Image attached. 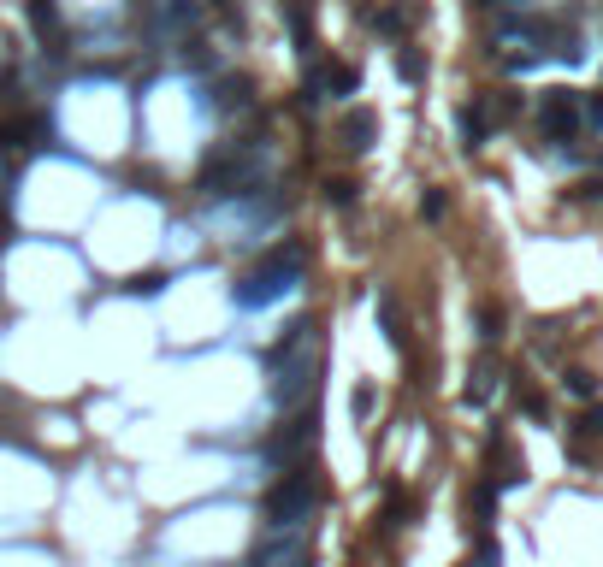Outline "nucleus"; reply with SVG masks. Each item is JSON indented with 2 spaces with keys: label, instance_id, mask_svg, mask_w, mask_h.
Returning <instances> with one entry per match:
<instances>
[{
  "label": "nucleus",
  "instance_id": "obj_19",
  "mask_svg": "<svg viewBox=\"0 0 603 567\" xmlns=\"http://www.w3.org/2000/svg\"><path fill=\"white\" fill-rule=\"evenodd\" d=\"M326 201H332V207H349V201H355V184H343V178L326 184Z\"/></svg>",
  "mask_w": 603,
  "mask_h": 567
},
{
  "label": "nucleus",
  "instance_id": "obj_2",
  "mask_svg": "<svg viewBox=\"0 0 603 567\" xmlns=\"http://www.w3.org/2000/svg\"><path fill=\"white\" fill-rule=\"evenodd\" d=\"M586 125V101L580 95H568V89H550L544 101H538V130L550 136V142H574Z\"/></svg>",
  "mask_w": 603,
  "mask_h": 567
},
{
  "label": "nucleus",
  "instance_id": "obj_22",
  "mask_svg": "<svg viewBox=\"0 0 603 567\" xmlns=\"http://www.w3.org/2000/svg\"><path fill=\"white\" fill-rule=\"evenodd\" d=\"M586 125H603V95H592V101H586Z\"/></svg>",
  "mask_w": 603,
  "mask_h": 567
},
{
  "label": "nucleus",
  "instance_id": "obj_1",
  "mask_svg": "<svg viewBox=\"0 0 603 567\" xmlns=\"http://www.w3.org/2000/svg\"><path fill=\"white\" fill-rule=\"evenodd\" d=\"M302 260H308L302 249H272L267 260H261V266H255L243 284H237V302H243V308H261V302H272L278 290H290V278L302 272Z\"/></svg>",
  "mask_w": 603,
  "mask_h": 567
},
{
  "label": "nucleus",
  "instance_id": "obj_5",
  "mask_svg": "<svg viewBox=\"0 0 603 567\" xmlns=\"http://www.w3.org/2000/svg\"><path fill=\"white\" fill-rule=\"evenodd\" d=\"M243 178H249V154H219V160L201 172V189H207V195H231Z\"/></svg>",
  "mask_w": 603,
  "mask_h": 567
},
{
  "label": "nucleus",
  "instance_id": "obj_13",
  "mask_svg": "<svg viewBox=\"0 0 603 567\" xmlns=\"http://www.w3.org/2000/svg\"><path fill=\"white\" fill-rule=\"evenodd\" d=\"M515 402H521V414H533V420H544V414H550L544 390H533V384H515Z\"/></svg>",
  "mask_w": 603,
  "mask_h": 567
},
{
  "label": "nucleus",
  "instance_id": "obj_18",
  "mask_svg": "<svg viewBox=\"0 0 603 567\" xmlns=\"http://www.w3.org/2000/svg\"><path fill=\"white\" fill-rule=\"evenodd\" d=\"M574 432H586V438H592V432H598V438H603V402H592V408H586V414H580V426H574Z\"/></svg>",
  "mask_w": 603,
  "mask_h": 567
},
{
  "label": "nucleus",
  "instance_id": "obj_3",
  "mask_svg": "<svg viewBox=\"0 0 603 567\" xmlns=\"http://www.w3.org/2000/svg\"><path fill=\"white\" fill-rule=\"evenodd\" d=\"M314 508V479L308 473H290L272 485V520H302Z\"/></svg>",
  "mask_w": 603,
  "mask_h": 567
},
{
  "label": "nucleus",
  "instance_id": "obj_7",
  "mask_svg": "<svg viewBox=\"0 0 603 567\" xmlns=\"http://www.w3.org/2000/svg\"><path fill=\"white\" fill-rule=\"evenodd\" d=\"M491 520H497V485H491V479H479V485H473V526H479V532H491Z\"/></svg>",
  "mask_w": 603,
  "mask_h": 567
},
{
  "label": "nucleus",
  "instance_id": "obj_4",
  "mask_svg": "<svg viewBox=\"0 0 603 567\" xmlns=\"http://www.w3.org/2000/svg\"><path fill=\"white\" fill-rule=\"evenodd\" d=\"M355 89H361V71H355V65L320 60L308 71V95H355Z\"/></svg>",
  "mask_w": 603,
  "mask_h": 567
},
{
  "label": "nucleus",
  "instance_id": "obj_17",
  "mask_svg": "<svg viewBox=\"0 0 603 567\" xmlns=\"http://www.w3.org/2000/svg\"><path fill=\"white\" fill-rule=\"evenodd\" d=\"M444 207H450L444 189H426V195H420V213H426V219H444Z\"/></svg>",
  "mask_w": 603,
  "mask_h": 567
},
{
  "label": "nucleus",
  "instance_id": "obj_16",
  "mask_svg": "<svg viewBox=\"0 0 603 567\" xmlns=\"http://www.w3.org/2000/svg\"><path fill=\"white\" fill-rule=\"evenodd\" d=\"M568 390H574V396H598V378L586 373V367H574V373H568Z\"/></svg>",
  "mask_w": 603,
  "mask_h": 567
},
{
  "label": "nucleus",
  "instance_id": "obj_9",
  "mask_svg": "<svg viewBox=\"0 0 603 567\" xmlns=\"http://www.w3.org/2000/svg\"><path fill=\"white\" fill-rule=\"evenodd\" d=\"M308 443H314V414H302L290 432H278V455H302Z\"/></svg>",
  "mask_w": 603,
  "mask_h": 567
},
{
  "label": "nucleus",
  "instance_id": "obj_8",
  "mask_svg": "<svg viewBox=\"0 0 603 567\" xmlns=\"http://www.w3.org/2000/svg\"><path fill=\"white\" fill-rule=\"evenodd\" d=\"M284 24H290L296 48H314V24H308V6L302 0H284Z\"/></svg>",
  "mask_w": 603,
  "mask_h": 567
},
{
  "label": "nucleus",
  "instance_id": "obj_20",
  "mask_svg": "<svg viewBox=\"0 0 603 567\" xmlns=\"http://www.w3.org/2000/svg\"><path fill=\"white\" fill-rule=\"evenodd\" d=\"M497 562H503V550H497L491 532H485V538H479V567H497Z\"/></svg>",
  "mask_w": 603,
  "mask_h": 567
},
{
  "label": "nucleus",
  "instance_id": "obj_6",
  "mask_svg": "<svg viewBox=\"0 0 603 567\" xmlns=\"http://www.w3.org/2000/svg\"><path fill=\"white\" fill-rule=\"evenodd\" d=\"M379 319H385V343H391L397 355H408V325H402L397 296H379Z\"/></svg>",
  "mask_w": 603,
  "mask_h": 567
},
{
  "label": "nucleus",
  "instance_id": "obj_21",
  "mask_svg": "<svg viewBox=\"0 0 603 567\" xmlns=\"http://www.w3.org/2000/svg\"><path fill=\"white\" fill-rule=\"evenodd\" d=\"M373 24H379V30H385V36H402V24H408V18H402V12H379V18H373Z\"/></svg>",
  "mask_w": 603,
  "mask_h": 567
},
{
  "label": "nucleus",
  "instance_id": "obj_10",
  "mask_svg": "<svg viewBox=\"0 0 603 567\" xmlns=\"http://www.w3.org/2000/svg\"><path fill=\"white\" fill-rule=\"evenodd\" d=\"M497 361H479V367H473V384H468V402H485V396H491V390H497Z\"/></svg>",
  "mask_w": 603,
  "mask_h": 567
},
{
  "label": "nucleus",
  "instance_id": "obj_14",
  "mask_svg": "<svg viewBox=\"0 0 603 567\" xmlns=\"http://www.w3.org/2000/svg\"><path fill=\"white\" fill-rule=\"evenodd\" d=\"M373 402H379V390L373 384H355V420H373Z\"/></svg>",
  "mask_w": 603,
  "mask_h": 567
},
{
  "label": "nucleus",
  "instance_id": "obj_11",
  "mask_svg": "<svg viewBox=\"0 0 603 567\" xmlns=\"http://www.w3.org/2000/svg\"><path fill=\"white\" fill-rule=\"evenodd\" d=\"M479 337H485V343L503 337V308H497V302H479Z\"/></svg>",
  "mask_w": 603,
  "mask_h": 567
},
{
  "label": "nucleus",
  "instance_id": "obj_12",
  "mask_svg": "<svg viewBox=\"0 0 603 567\" xmlns=\"http://www.w3.org/2000/svg\"><path fill=\"white\" fill-rule=\"evenodd\" d=\"M343 136H349V148H367V136H373V113H349V119H343Z\"/></svg>",
  "mask_w": 603,
  "mask_h": 567
},
{
  "label": "nucleus",
  "instance_id": "obj_15",
  "mask_svg": "<svg viewBox=\"0 0 603 567\" xmlns=\"http://www.w3.org/2000/svg\"><path fill=\"white\" fill-rule=\"evenodd\" d=\"M397 71L408 77V83H420V77H426V65H420V54H414V48H402V54H397Z\"/></svg>",
  "mask_w": 603,
  "mask_h": 567
}]
</instances>
